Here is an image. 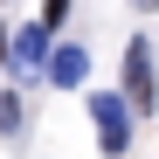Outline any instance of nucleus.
<instances>
[{
  "label": "nucleus",
  "instance_id": "f257e3e1",
  "mask_svg": "<svg viewBox=\"0 0 159 159\" xmlns=\"http://www.w3.org/2000/svg\"><path fill=\"white\" fill-rule=\"evenodd\" d=\"M90 118H97V145H104V152H125V145H131V111H125V97H90Z\"/></svg>",
  "mask_w": 159,
  "mask_h": 159
},
{
  "label": "nucleus",
  "instance_id": "f03ea898",
  "mask_svg": "<svg viewBox=\"0 0 159 159\" xmlns=\"http://www.w3.org/2000/svg\"><path fill=\"white\" fill-rule=\"evenodd\" d=\"M125 97H139V111L152 104V42H131L125 48Z\"/></svg>",
  "mask_w": 159,
  "mask_h": 159
},
{
  "label": "nucleus",
  "instance_id": "20e7f679",
  "mask_svg": "<svg viewBox=\"0 0 159 159\" xmlns=\"http://www.w3.org/2000/svg\"><path fill=\"white\" fill-rule=\"evenodd\" d=\"M83 69H90V56H83V48H56V56H48V76H56V83H83Z\"/></svg>",
  "mask_w": 159,
  "mask_h": 159
},
{
  "label": "nucleus",
  "instance_id": "39448f33",
  "mask_svg": "<svg viewBox=\"0 0 159 159\" xmlns=\"http://www.w3.org/2000/svg\"><path fill=\"white\" fill-rule=\"evenodd\" d=\"M62 14H69V0H48V14H42V28H56Z\"/></svg>",
  "mask_w": 159,
  "mask_h": 159
},
{
  "label": "nucleus",
  "instance_id": "7ed1b4c3",
  "mask_svg": "<svg viewBox=\"0 0 159 159\" xmlns=\"http://www.w3.org/2000/svg\"><path fill=\"white\" fill-rule=\"evenodd\" d=\"M48 62V28H21L14 35V76H35Z\"/></svg>",
  "mask_w": 159,
  "mask_h": 159
}]
</instances>
